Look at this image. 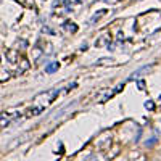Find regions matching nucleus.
<instances>
[{
  "label": "nucleus",
  "instance_id": "obj_6",
  "mask_svg": "<svg viewBox=\"0 0 161 161\" xmlns=\"http://www.w3.org/2000/svg\"><path fill=\"white\" fill-rule=\"evenodd\" d=\"M106 13V10H100L98 13H95V15H93V18H92V21H97L98 18H102V15H105Z\"/></svg>",
  "mask_w": 161,
  "mask_h": 161
},
{
  "label": "nucleus",
  "instance_id": "obj_8",
  "mask_svg": "<svg viewBox=\"0 0 161 161\" xmlns=\"http://www.w3.org/2000/svg\"><path fill=\"white\" fill-rule=\"evenodd\" d=\"M145 87V82H143V80H139V89H143Z\"/></svg>",
  "mask_w": 161,
  "mask_h": 161
},
{
  "label": "nucleus",
  "instance_id": "obj_4",
  "mask_svg": "<svg viewBox=\"0 0 161 161\" xmlns=\"http://www.w3.org/2000/svg\"><path fill=\"white\" fill-rule=\"evenodd\" d=\"M58 68H60V63H52V64H48V68H45V73L52 74V73L58 71Z\"/></svg>",
  "mask_w": 161,
  "mask_h": 161
},
{
  "label": "nucleus",
  "instance_id": "obj_1",
  "mask_svg": "<svg viewBox=\"0 0 161 161\" xmlns=\"http://www.w3.org/2000/svg\"><path fill=\"white\" fill-rule=\"evenodd\" d=\"M111 40V37H110V34H105L103 37H100L97 42H95V45L97 47H105V45H108V42Z\"/></svg>",
  "mask_w": 161,
  "mask_h": 161
},
{
  "label": "nucleus",
  "instance_id": "obj_9",
  "mask_svg": "<svg viewBox=\"0 0 161 161\" xmlns=\"http://www.w3.org/2000/svg\"><path fill=\"white\" fill-rule=\"evenodd\" d=\"M159 100H161V95H159Z\"/></svg>",
  "mask_w": 161,
  "mask_h": 161
},
{
  "label": "nucleus",
  "instance_id": "obj_2",
  "mask_svg": "<svg viewBox=\"0 0 161 161\" xmlns=\"http://www.w3.org/2000/svg\"><path fill=\"white\" fill-rule=\"evenodd\" d=\"M7 60H8L10 63H16V61L19 60V57H18V53H16L15 50H8V53H7Z\"/></svg>",
  "mask_w": 161,
  "mask_h": 161
},
{
  "label": "nucleus",
  "instance_id": "obj_7",
  "mask_svg": "<svg viewBox=\"0 0 161 161\" xmlns=\"http://www.w3.org/2000/svg\"><path fill=\"white\" fill-rule=\"evenodd\" d=\"M145 108H147V110H153V108H155V103H153L152 100L145 102Z\"/></svg>",
  "mask_w": 161,
  "mask_h": 161
},
{
  "label": "nucleus",
  "instance_id": "obj_3",
  "mask_svg": "<svg viewBox=\"0 0 161 161\" xmlns=\"http://www.w3.org/2000/svg\"><path fill=\"white\" fill-rule=\"evenodd\" d=\"M11 76H13L11 73H8V71L3 69V68H0V82H5V80H8Z\"/></svg>",
  "mask_w": 161,
  "mask_h": 161
},
{
  "label": "nucleus",
  "instance_id": "obj_5",
  "mask_svg": "<svg viewBox=\"0 0 161 161\" xmlns=\"http://www.w3.org/2000/svg\"><path fill=\"white\" fill-rule=\"evenodd\" d=\"M64 28H68V31H71V32H76V31H77V26H76L74 23H66Z\"/></svg>",
  "mask_w": 161,
  "mask_h": 161
}]
</instances>
